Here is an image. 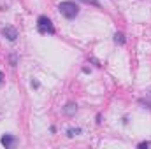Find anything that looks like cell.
<instances>
[{"label": "cell", "mask_w": 151, "mask_h": 149, "mask_svg": "<svg viewBox=\"0 0 151 149\" xmlns=\"http://www.w3.org/2000/svg\"><path fill=\"white\" fill-rule=\"evenodd\" d=\"M58 11H60V14L63 16V18H67V19H74L76 16L79 14V5L76 4V2H62L60 5H58Z\"/></svg>", "instance_id": "6da1fadb"}, {"label": "cell", "mask_w": 151, "mask_h": 149, "mask_svg": "<svg viewBox=\"0 0 151 149\" xmlns=\"http://www.w3.org/2000/svg\"><path fill=\"white\" fill-rule=\"evenodd\" d=\"M37 30L40 34H55V28H53L51 19L46 18V16H40L37 19Z\"/></svg>", "instance_id": "7a4b0ae2"}, {"label": "cell", "mask_w": 151, "mask_h": 149, "mask_svg": "<svg viewBox=\"0 0 151 149\" xmlns=\"http://www.w3.org/2000/svg\"><path fill=\"white\" fill-rule=\"evenodd\" d=\"M2 35L7 39V40H16V37H18V30L14 28V27H4L2 28Z\"/></svg>", "instance_id": "3957f363"}, {"label": "cell", "mask_w": 151, "mask_h": 149, "mask_svg": "<svg viewBox=\"0 0 151 149\" xmlns=\"http://www.w3.org/2000/svg\"><path fill=\"white\" fill-rule=\"evenodd\" d=\"M0 142H2V146L11 148V146H12V142H14V137H12V135H9V133H5V135H2Z\"/></svg>", "instance_id": "277c9868"}, {"label": "cell", "mask_w": 151, "mask_h": 149, "mask_svg": "<svg viewBox=\"0 0 151 149\" xmlns=\"http://www.w3.org/2000/svg\"><path fill=\"white\" fill-rule=\"evenodd\" d=\"M114 40H116L118 44H125V37H123L121 32H116V34H114Z\"/></svg>", "instance_id": "5b68a950"}, {"label": "cell", "mask_w": 151, "mask_h": 149, "mask_svg": "<svg viewBox=\"0 0 151 149\" xmlns=\"http://www.w3.org/2000/svg\"><path fill=\"white\" fill-rule=\"evenodd\" d=\"M79 133H81V128H69V132H67L69 137H76V135H79Z\"/></svg>", "instance_id": "8992f818"}, {"label": "cell", "mask_w": 151, "mask_h": 149, "mask_svg": "<svg viewBox=\"0 0 151 149\" xmlns=\"http://www.w3.org/2000/svg\"><path fill=\"white\" fill-rule=\"evenodd\" d=\"M76 111H77V105H74V104H69V105H67V109H65L67 114H74Z\"/></svg>", "instance_id": "52a82bcc"}, {"label": "cell", "mask_w": 151, "mask_h": 149, "mask_svg": "<svg viewBox=\"0 0 151 149\" xmlns=\"http://www.w3.org/2000/svg\"><path fill=\"white\" fill-rule=\"evenodd\" d=\"M84 4H90V5H95V7H100V4L97 2V0H83Z\"/></svg>", "instance_id": "ba28073f"}, {"label": "cell", "mask_w": 151, "mask_h": 149, "mask_svg": "<svg viewBox=\"0 0 151 149\" xmlns=\"http://www.w3.org/2000/svg\"><path fill=\"white\" fill-rule=\"evenodd\" d=\"M9 60H11V65L14 67V65H16V54H11V58H9Z\"/></svg>", "instance_id": "9c48e42d"}, {"label": "cell", "mask_w": 151, "mask_h": 149, "mask_svg": "<svg viewBox=\"0 0 151 149\" xmlns=\"http://www.w3.org/2000/svg\"><path fill=\"white\" fill-rule=\"evenodd\" d=\"M139 148H141V149H144V148H150V142H141V144H139Z\"/></svg>", "instance_id": "30bf717a"}, {"label": "cell", "mask_w": 151, "mask_h": 149, "mask_svg": "<svg viewBox=\"0 0 151 149\" xmlns=\"http://www.w3.org/2000/svg\"><path fill=\"white\" fill-rule=\"evenodd\" d=\"M2 79H4V75H2V72H0V82H2Z\"/></svg>", "instance_id": "8fae6325"}]
</instances>
